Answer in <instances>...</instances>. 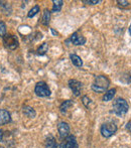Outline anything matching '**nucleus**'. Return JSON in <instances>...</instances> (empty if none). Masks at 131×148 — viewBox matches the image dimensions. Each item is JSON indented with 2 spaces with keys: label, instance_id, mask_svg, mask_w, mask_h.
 Instances as JSON below:
<instances>
[{
  "label": "nucleus",
  "instance_id": "f8f14e48",
  "mask_svg": "<svg viewBox=\"0 0 131 148\" xmlns=\"http://www.w3.org/2000/svg\"><path fill=\"white\" fill-rule=\"evenodd\" d=\"M70 59H71V60H72V62H73V64H74V66H79V68L83 66V60H82V59H81L80 57H79V56L71 55Z\"/></svg>",
  "mask_w": 131,
  "mask_h": 148
},
{
  "label": "nucleus",
  "instance_id": "ddd939ff",
  "mask_svg": "<svg viewBox=\"0 0 131 148\" xmlns=\"http://www.w3.org/2000/svg\"><path fill=\"white\" fill-rule=\"evenodd\" d=\"M115 93H116V89H111V90H109V91H107L103 97V101L104 102L111 101L114 98V96H115Z\"/></svg>",
  "mask_w": 131,
  "mask_h": 148
},
{
  "label": "nucleus",
  "instance_id": "a878e982",
  "mask_svg": "<svg viewBox=\"0 0 131 148\" xmlns=\"http://www.w3.org/2000/svg\"><path fill=\"white\" fill-rule=\"evenodd\" d=\"M1 139H2V131L0 130V140H1Z\"/></svg>",
  "mask_w": 131,
  "mask_h": 148
},
{
  "label": "nucleus",
  "instance_id": "dca6fc26",
  "mask_svg": "<svg viewBox=\"0 0 131 148\" xmlns=\"http://www.w3.org/2000/svg\"><path fill=\"white\" fill-rule=\"evenodd\" d=\"M49 19H51V12H49V9H45L43 11V23L45 25H47L49 22Z\"/></svg>",
  "mask_w": 131,
  "mask_h": 148
},
{
  "label": "nucleus",
  "instance_id": "6e6552de",
  "mask_svg": "<svg viewBox=\"0 0 131 148\" xmlns=\"http://www.w3.org/2000/svg\"><path fill=\"white\" fill-rule=\"evenodd\" d=\"M69 86L72 89L73 93L75 96H80L81 89H82V83L77 80H70L69 81Z\"/></svg>",
  "mask_w": 131,
  "mask_h": 148
},
{
  "label": "nucleus",
  "instance_id": "b1692460",
  "mask_svg": "<svg viewBox=\"0 0 131 148\" xmlns=\"http://www.w3.org/2000/svg\"><path fill=\"white\" fill-rule=\"evenodd\" d=\"M126 129H127V130H129L131 132V121H129V122L126 124Z\"/></svg>",
  "mask_w": 131,
  "mask_h": 148
},
{
  "label": "nucleus",
  "instance_id": "1a4fd4ad",
  "mask_svg": "<svg viewBox=\"0 0 131 148\" xmlns=\"http://www.w3.org/2000/svg\"><path fill=\"white\" fill-rule=\"evenodd\" d=\"M70 40L72 41V43L75 45H83L85 42H86V38H85L82 34H80L79 32L73 33Z\"/></svg>",
  "mask_w": 131,
  "mask_h": 148
},
{
  "label": "nucleus",
  "instance_id": "9d476101",
  "mask_svg": "<svg viewBox=\"0 0 131 148\" xmlns=\"http://www.w3.org/2000/svg\"><path fill=\"white\" fill-rule=\"evenodd\" d=\"M10 120H11V117H10L9 112L4 109H0V126L9 123Z\"/></svg>",
  "mask_w": 131,
  "mask_h": 148
},
{
  "label": "nucleus",
  "instance_id": "423d86ee",
  "mask_svg": "<svg viewBox=\"0 0 131 148\" xmlns=\"http://www.w3.org/2000/svg\"><path fill=\"white\" fill-rule=\"evenodd\" d=\"M77 140L76 137L73 136V135H69L67 138L64 139V141L61 143L60 148H77Z\"/></svg>",
  "mask_w": 131,
  "mask_h": 148
},
{
  "label": "nucleus",
  "instance_id": "0eeeda50",
  "mask_svg": "<svg viewBox=\"0 0 131 148\" xmlns=\"http://www.w3.org/2000/svg\"><path fill=\"white\" fill-rule=\"evenodd\" d=\"M59 129V133H60V137L62 139H65L70 135V127H69L68 123L66 122H61L58 126Z\"/></svg>",
  "mask_w": 131,
  "mask_h": 148
},
{
  "label": "nucleus",
  "instance_id": "7ed1b4c3",
  "mask_svg": "<svg viewBox=\"0 0 131 148\" xmlns=\"http://www.w3.org/2000/svg\"><path fill=\"white\" fill-rule=\"evenodd\" d=\"M117 131V126L115 123L113 122H108L102 125L101 127V133L105 138H109L112 135H114Z\"/></svg>",
  "mask_w": 131,
  "mask_h": 148
},
{
  "label": "nucleus",
  "instance_id": "f03ea898",
  "mask_svg": "<svg viewBox=\"0 0 131 148\" xmlns=\"http://www.w3.org/2000/svg\"><path fill=\"white\" fill-rule=\"evenodd\" d=\"M128 109H129V105H128L127 101L123 98H118L114 101L113 103V112L118 116H122L124 114L127 113Z\"/></svg>",
  "mask_w": 131,
  "mask_h": 148
},
{
  "label": "nucleus",
  "instance_id": "6ab92c4d",
  "mask_svg": "<svg viewBox=\"0 0 131 148\" xmlns=\"http://www.w3.org/2000/svg\"><path fill=\"white\" fill-rule=\"evenodd\" d=\"M47 49H49V45H47V43H43L41 45V47L38 49V55H45V53L47 51Z\"/></svg>",
  "mask_w": 131,
  "mask_h": 148
},
{
  "label": "nucleus",
  "instance_id": "aec40b11",
  "mask_svg": "<svg viewBox=\"0 0 131 148\" xmlns=\"http://www.w3.org/2000/svg\"><path fill=\"white\" fill-rule=\"evenodd\" d=\"M4 35H6V25L4 22H0V36L3 37Z\"/></svg>",
  "mask_w": 131,
  "mask_h": 148
},
{
  "label": "nucleus",
  "instance_id": "412c9836",
  "mask_svg": "<svg viewBox=\"0 0 131 148\" xmlns=\"http://www.w3.org/2000/svg\"><path fill=\"white\" fill-rule=\"evenodd\" d=\"M83 2L86 4H90V5H94L100 2V0H83Z\"/></svg>",
  "mask_w": 131,
  "mask_h": 148
},
{
  "label": "nucleus",
  "instance_id": "39448f33",
  "mask_svg": "<svg viewBox=\"0 0 131 148\" xmlns=\"http://www.w3.org/2000/svg\"><path fill=\"white\" fill-rule=\"evenodd\" d=\"M3 42L5 47H7L10 49H15L18 47V40L14 35L6 34L3 36Z\"/></svg>",
  "mask_w": 131,
  "mask_h": 148
},
{
  "label": "nucleus",
  "instance_id": "4468645a",
  "mask_svg": "<svg viewBox=\"0 0 131 148\" xmlns=\"http://www.w3.org/2000/svg\"><path fill=\"white\" fill-rule=\"evenodd\" d=\"M23 113H24V115L27 116V117H29V118H34L35 115H36L34 109L32 107H28V106L23 107Z\"/></svg>",
  "mask_w": 131,
  "mask_h": 148
},
{
  "label": "nucleus",
  "instance_id": "a211bd4d",
  "mask_svg": "<svg viewBox=\"0 0 131 148\" xmlns=\"http://www.w3.org/2000/svg\"><path fill=\"white\" fill-rule=\"evenodd\" d=\"M37 12H39V6L38 5H35V6H33L32 9L29 10L27 16H28V17H33L35 14H37Z\"/></svg>",
  "mask_w": 131,
  "mask_h": 148
},
{
  "label": "nucleus",
  "instance_id": "f257e3e1",
  "mask_svg": "<svg viewBox=\"0 0 131 148\" xmlns=\"http://www.w3.org/2000/svg\"><path fill=\"white\" fill-rule=\"evenodd\" d=\"M109 85L110 81L106 76H97L92 85V90L96 93H105Z\"/></svg>",
  "mask_w": 131,
  "mask_h": 148
},
{
  "label": "nucleus",
  "instance_id": "4be33fe9",
  "mask_svg": "<svg viewBox=\"0 0 131 148\" xmlns=\"http://www.w3.org/2000/svg\"><path fill=\"white\" fill-rule=\"evenodd\" d=\"M83 103H84V105L86 107H89V104L91 103V99L87 97V96H85V97H83Z\"/></svg>",
  "mask_w": 131,
  "mask_h": 148
},
{
  "label": "nucleus",
  "instance_id": "5701e85b",
  "mask_svg": "<svg viewBox=\"0 0 131 148\" xmlns=\"http://www.w3.org/2000/svg\"><path fill=\"white\" fill-rule=\"evenodd\" d=\"M117 3H118V5L122 6V7H126V6H128L130 4L128 1H124V0H121V1H120V0H118Z\"/></svg>",
  "mask_w": 131,
  "mask_h": 148
},
{
  "label": "nucleus",
  "instance_id": "393cba45",
  "mask_svg": "<svg viewBox=\"0 0 131 148\" xmlns=\"http://www.w3.org/2000/svg\"><path fill=\"white\" fill-rule=\"evenodd\" d=\"M128 31H129V33H130V35H131V24H130L129 28H128Z\"/></svg>",
  "mask_w": 131,
  "mask_h": 148
},
{
  "label": "nucleus",
  "instance_id": "20e7f679",
  "mask_svg": "<svg viewBox=\"0 0 131 148\" xmlns=\"http://www.w3.org/2000/svg\"><path fill=\"white\" fill-rule=\"evenodd\" d=\"M34 92L38 97H49L51 95V90L45 82H38L35 85Z\"/></svg>",
  "mask_w": 131,
  "mask_h": 148
},
{
  "label": "nucleus",
  "instance_id": "9b49d317",
  "mask_svg": "<svg viewBox=\"0 0 131 148\" xmlns=\"http://www.w3.org/2000/svg\"><path fill=\"white\" fill-rule=\"evenodd\" d=\"M45 148H59V146H58V144H57V141H56V139L53 138L51 135H49V136L45 139Z\"/></svg>",
  "mask_w": 131,
  "mask_h": 148
},
{
  "label": "nucleus",
  "instance_id": "2eb2a0df",
  "mask_svg": "<svg viewBox=\"0 0 131 148\" xmlns=\"http://www.w3.org/2000/svg\"><path fill=\"white\" fill-rule=\"evenodd\" d=\"M53 12H59V11H61L62 7H63L64 1H62V0H53Z\"/></svg>",
  "mask_w": 131,
  "mask_h": 148
},
{
  "label": "nucleus",
  "instance_id": "f3484780",
  "mask_svg": "<svg viewBox=\"0 0 131 148\" xmlns=\"http://www.w3.org/2000/svg\"><path fill=\"white\" fill-rule=\"evenodd\" d=\"M71 106H73V102L71 101V100H67V101L63 102L61 105V107H60V109H61V112H66L67 110L69 109V108L71 107Z\"/></svg>",
  "mask_w": 131,
  "mask_h": 148
}]
</instances>
